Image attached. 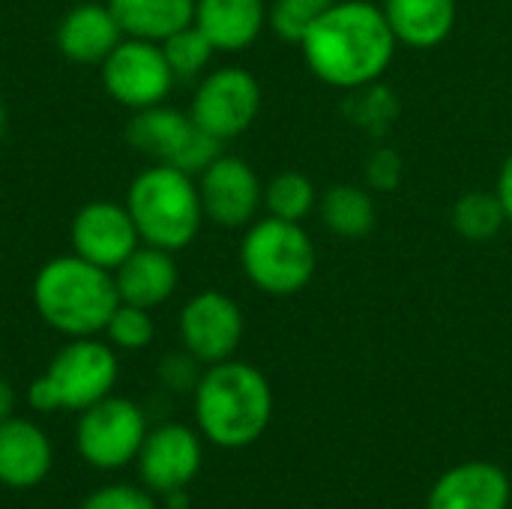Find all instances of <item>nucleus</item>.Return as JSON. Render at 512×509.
<instances>
[{
	"mask_svg": "<svg viewBox=\"0 0 512 509\" xmlns=\"http://www.w3.org/2000/svg\"><path fill=\"white\" fill-rule=\"evenodd\" d=\"M114 282H117L120 303L156 309L177 291L174 252L144 243L114 270Z\"/></svg>",
	"mask_w": 512,
	"mask_h": 509,
	"instance_id": "dca6fc26",
	"label": "nucleus"
},
{
	"mask_svg": "<svg viewBox=\"0 0 512 509\" xmlns=\"http://www.w3.org/2000/svg\"><path fill=\"white\" fill-rule=\"evenodd\" d=\"M264 207L285 222H303L318 207V189L303 171H282L264 186Z\"/></svg>",
	"mask_w": 512,
	"mask_h": 509,
	"instance_id": "b1692460",
	"label": "nucleus"
},
{
	"mask_svg": "<svg viewBox=\"0 0 512 509\" xmlns=\"http://www.w3.org/2000/svg\"><path fill=\"white\" fill-rule=\"evenodd\" d=\"M240 267L258 291L270 297H291L312 282L318 249L300 222L267 216L252 222L243 234Z\"/></svg>",
	"mask_w": 512,
	"mask_h": 509,
	"instance_id": "39448f33",
	"label": "nucleus"
},
{
	"mask_svg": "<svg viewBox=\"0 0 512 509\" xmlns=\"http://www.w3.org/2000/svg\"><path fill=\"white\" fill-rule=\"evenodd\" d=\"M201 471V441L192 429L168 423L147 432L138 453V474L147 489L171 495L186 489Z\"/></svg>",
	"mask_w": 512,
	"mask_h": 509,
	"instance_id": "ddd939ff",
	"label": "nucleus"
},
{
	"mask_svg": "<svg viewBox=\"0 0 512 509\" xmlns=\"http://www.w3.org/2000/svg\"><path fill=\"white\" fill-rule=\"evenodd\" d=\"M60 411H87L90 405L111 396L117 384V357L105 342L93 336L75 339L57 351L45 372Z\"/></svg>",
	"mask_w": 512,
	"mask_h": 509,
	"instance_id": "1a4fd4ad",
	"label": "nucleus"
},
{
	"mask_svg": "<svg viewBox=\"0 0 512 509\" xmlns=\"http://www.w3.org/2000/svg\"><path fill=\"white\" fill-rule=\"evenodd\" d=\"M192 132H195V120L189 114L159 102V105L135 111V117L126 126V141L138 153H144L156 162L174 165L180 159L183 147L189 144Z\"/></svg>",
	"mask_w": 512,
	"mask_h": 509,
	"instance_id": "6ab92c4d",
	"label": "nucleus"
},
{
	"mask_svg": "<svg viewBox=\"0 0 512 509\" xmlns=\"http://www.w3.org/2000/svg\"><path fill=\"white\" fill-rule=\"evenodd\" d=\"M498 198L504 204V213H507V222L512 225V153L504 159L501 165V174H498Z\"/></svg>",
	"mask_w": 512,
	"mask_h": 509,
	"instance_id": "473e14b6",
	"label": "nucleus"
},
{
	"mask_svg": "<svg viewBox=\"0 0 512 509\" xmlns=\"http://www.w3.org/2000/svg\"><path fill=\"white\" fill-rule=\"evenodd\" d=\"M387 24L396 42L411 48H435L456 27V0H384Z\"/></svg>",
	"mask_w": 512,
	"mask_h": 509,
	"instance_id": "aec40b11",
	"label": "nucleus"
},
{
	"mask_svg": "<svg viewBox=\"0 0 512 509\" xmlns=\"http://www.w3.org/2000/svg\"><path fill=\"white\" fill-rule=\"evenodd\" d=\"M402 156L393 147H378L366 159V183L372 192H393L402 183Z\"/></svg>",
	"mask_w": 512,
	"mask_h": 509,
	"instance_id": "c85d7f7f",
	"label": "nucleus"
},
{
	"mask_svg": "<svg viewBox=\"0 0 512 509\" xmlns=\"http://www.w3.org/2000/svg\"><path fill=\"white\" fill-rule=\"evenodd\" d=\"M33 306L39 318L63 336L87 339L105 333L120 306L114 273L78 255H60L42 264L33 279Z\"/></svg>",
	"mask_w": 512,
	"mask_h": 509,
	"instance_id": "7ed1b4c3",
	"label": "nucleus"
},
{
	"mask_svg": "<svg viewBox=\"0 0 512 509\" xmlns=\"http://www.w3.org/2000/svg\"><path fill=\"white\" fill-rule=\"evenodd\" d=\"M504 225H507V213H504L498 192L474 189V192H465L453 204V228L459 237L471 243H486L498 237Z\"/></svg>",
	"mask_w": 512,
	"mask_h": 509,
	"instance_id": "5701e85b",
	"label": "nucleus"
},
{
	"mask_svg": "<svg viewBox=\"0 0 512 509\" xmlns=\"http://www.w3.org/2000/svg\"><path fill=\"white\" fill-rule=\"evenodd\" d=\"M72 246L75 255L105 267V270H117L141 243V234L129 216L126 207L114 204V201H93L84 204L75 219H72Z\"/></svg>",
	"mask_w": 512,
	"mask_h": 509,
	"instance_id": "f8f14e48",
	"label": "nucleus"
},
{
	"mask_svg": "<svg viewBox=\"0 0 512 509\" xmlns=\"http://www.w3.org/2000/svg\"><path fill=\"white\" fill-rule=\"evenodd\" d=\"M123 36L165 42L171 33L195 24V0H108Z\"/></svg>",
	"mask_w": 512,
	"mask_h": 509,
	"instance_id": "412c9836",
	"label": "nucleus"
},
{
	"mask_svg": "<svg viewBox=\"0 0 512 509\" xmlns=\"http://www.w3.org/2000/svg\"><path fill=\"white\" fill-rule=\"evenodd\" d=\"M204 219L222 228H246L264 204V186L255 168L240 156H219L198 174Z\"/></svg>",
	"mask_w": 512,
	"mask_h": 509,
	"instance_id": "9d476101",
	"label": "nucleus"
},
{
	"mask_svg": "<svg viewBox=\"0 0 512 509\" xmlns=\"http://www.w3.org/2000/svg\"><path fill=\"white\" fill-rule=\"evenodd\" d=\"M162 45V54H165V60H168V66H171V72H174V78L177 81H186V78H195V75H201L207 66H210V60H213V42L201 33V27H195V24H189V27H183V30H177V33H171L165 42H159Z\"/></svg>",
	"mask_w": 512,
	"mask_h": 509,
	"instance_id": "393cba45",
	"label": "nucleus"
},
{
	"mask_svg": "<svg viewBox=\"0 0 512 509\" xmlns=\"http://www.w3.org/2000/svg\"><path fill=\"white\" fill-rule=\"evenodd\" d=\"M12 408H15V390H12V384L0 375V423L12 417Z\"/></svg>",
	"mask_w": 512,
	"mask_h": 509,
	"instance_id": "72a5a7b5",
	"label": "nucleus"
},
{
	"mask_svg": "<svg viewBox=\"0 0 512 509\" xmlns=\"http://www.w3.org/2000/svg\"><path fill=\"white\" fill-rule=\"evenodd\" d=\"M267 24V0H195V27L216 51L249 48Z\"/></svg>",
	"mask_w": 512,
	"mask_h": 509,
	"instance_id": "a211bd4d",
	"label": "nucleus"
},
{
	"mask_svg": "<svg viewBox=\"0 0 512 509\" xmlns=\"http://www.w3.org/2000/svg\"><path fill=\"white\" fill-rule=\"evenodd\" d=\"M354 93H360L351 102V108H348V114L354 117V123L363 126V129H369V132H375V135L387 132L390 123L396 120V96L390 90H384L381 81L378 84H369V87H360Z\"/></svg>",
	"mask_w": 512,
	"mask_h": 509,
	"instance_id": "cd10ccee",
	"label": "nucleus"
},
{
	"mask_svg": "<svg viewBox=\"0 0 512 509\" xmlns=\"http://www.w3.org/2000/svg\"><path fill=\"white\" fill-rule=\"evenodd\" d=\"M27 402H30V408H33V411H39V414L60 411L57 396H54V390H51V384H48V378H45V375H39V378L30 384V390H27Z\"/></svg>",
	"mask_w": 512,
	"mask_h": 509,
	"instance_id": "2f4dec72",
	"label": "nucleus"
},
{
	"mask_svg": "<svg viewBox=\"0 0 512 509\" xmlns=\"http://www.w3.org/2000/svg\"><path fill=\"white\" fill-rule=\"evenodd\" d=\"M51 441L30 423L9 417L0 423V483L9 489H33L51 471Z\"/></svg>",
	"mask_w": 512,
	"mask_h": 509,
	"instance_id": "2eb2a0df",
	"label": "nucleus"
},
{
	"mask_svg": "<svg viewBox=\"0 0 512 509\" xmlns=\"http://www.w3.org/2000/svg\"><path fill=\"white\" fill-rule=\"evenodd\" d=\"M396 45L384 9L366 0L333 3L300 42L312 75L339 90L378 84L396 57Z\"/></svg>",
	"mask_w": 512,
	"mask_h": 509,
	"instance_id": "f257e3e1",
	"label": "nucleus"
},
{
	"mask_svg": "<svg viewBox=\"0 0 512 509\" xmlns=\"http://www.w3.org/2000/svg\"><path fill=\"white\" fill-rule=\"evenodd\" d=\"M270 417L273 390L249 363H213L195 384V420L216 447L240 450L255 444L267 432Z\"/></svg>",
	"mask_w": 512,
	"mask_h": 509,
	"instance_id": "f03ea898",
	"label": "nucleus"
},
{
	"mask_svg": "<svg viewBox=\"0 0 512 509\" xmlns=\"http://www.w3.org/2000/svg\"><path fill=\"white\" fill-rule=\"evenodd\" d=\"M81 509H156L153 498L135 486L117 483V486H105L99 492H93Z\"/></svg>",
	"mask_w": 512,
	"mask_h": 509,
	"instance_id": "c756f323",
	"label": "nucleus"
},
{
	"mask_svg": "<svg viewBox=\"0 0 512 509\" xmlns=\"http://www.w3.org/2000/svg\"><path fill=\"white\" fill-rule=\"evenodd\" d=\"M192 363H195V357H192L189 351H186V357H168V360L162 363V381L171 384L174 390H186V387L195 381ZM195 384H198V381H195Z\"/></svg>",
	"mask_w": 512,
	"mask_h": 509,
	"instance_id": "7c9ffc66",
	"label": "nucleus"
},
{
	"mask_svg": "<svg viewBox=\"0 0 512 509\" xmlns=\"http://www.w3.org/2000/svg\"><path fill=\"white\" fill-rule=\"evenodd\" d=\"M321 219L336 237H345V240L366 237L378 222L372 189L351 186V183L330 186L321 198Z\"/></svg>",
	"mask_w": 512,
	"mask_h": 509,
	"instance_id": "4be33fe9",
	"label": "nucleus"
},
{
	"mask_svg": "<svg viewBox=\"0 0 512 509\" xmlns=\"http://www.w3.org/2000/svg\"><path fill=\"white\" fill-rule=\"evenodd\" d=\"M258 111H261L258 78L249 69L222 66L198 84L189 117L219 141H231L255 123Z\"/></svg>",
	"mask_w": 512,
	"mask_h": 509,
	"instance_id": "6e6552de",
	"label": "nucleus"
},
{
	"mask_svg": "<svg viewBox=\"0 0 512 509\" xmlns=\"http://www.w3.org/2000/svg\"><path fill=\"white\" fill-rule=\"evenodd\" d=\"M153 318H150V309H141V306H132V303H120L114 309V315L108 318L105 324V336L114 348H123V351H141L153 342Z\"/></svg>",
	"mask_w": 512,
	"mask_h": 509,
	"instance_id": "bb28decb",
	"label": "nucleus"
},
{
	"mask_svg": "<svg viewBox=\"0 0 512 509\" xmlns=\"http://www.w3.org/2000/svg\"><path fill=\"white\" fill-rule=\"evenodd\" d=\"M126 210L141 234V243L165 252L186 249L204 222L195 177L165 162H156L132 180Z\"/></svg>",
	"mask_w": 512,
	"mask_h": 509,
	"instance_id": "20e7f679",
	"label": "nucleus"
},
{
	"mask_svg": "<svg viewBox=\"0 0 512 509\" xmlns=\"http://www.w3.org/2000/svg\"><path fill=\"white\" fill-rule=\"evenodd\" d=\"M333 3L339 0H276L270 9H267V21L273 27V33L285 42H303L306 30L312 27V21L330 9Z\"/></svg>",
	"mask_w": 512,
	"mask_h": 509,
	"instance_id": "a878e982",
	"label": "nucleus"
},
{
	"mask_svg": "<svg viewBox=\"0 0 512 509\" xmlns=\"http://www.w3.org/2000/svg\"><path fill=\"white\" fill-rule=\"evenodd\" d=\"M174 81L177 78L159 42L129 36L102 60V84L108 96L132 111L165 102Z\"/></svg>",
	"mask_w": 512,
	"mask_h": 509,
	"instance_id": "0eeeda50",
	"label": "nucleus"
},
{
	"mask_svg": "<svg viewBox=\"0 0 512 509\" xmlns=\"http://www.w3.org/2000/svg\"><path fill=\"white\" fill-rule=\"evenodd\" d=\"M180 339L198 363L231 360L243 339V312L228 294L201 291L180 312Z\"/></svg>",
	"mask_w": 512,
	"mask_h": 509,
	"instance_id": "9b49d317",
	"label": "nucleus"
},
{
	"mask_svg": "<svg viewBox=\"0 0 512 509\" xmlns=\"http://www.w3.org/2000/svg\"><path fill=\"white\" fill-rule=\"evenodd\" d=\"M147 438V420L141 408L120 396H105L102 402L81 411L75 444L87 465L114 471L138 459Z\"/></svg>",
	"mask_w": 512,
	"mask_h": 509,
	"instance_id": "423d86ee",
	"label": "nucleus"
},
{
	"mask_svg": "<svg viewBox=\"0 0 512 509\" xmlns=\"http://www.w3.org/2000/svg\"><path fill=\"white\" fill-rule=\"evenodd\" d=\"M510 480L498 465L465 462L450 468L429 495V509H507Z\"/></svg>",
	"mask_w": 512,
	"mask_h": 509,
	"instance_id": "4468645a",
	"label": "nucleus"
},
{
	"mask_svg": "<svg viewBox=\"0 0 512 509\" xmlns=\"http://www.w3.org/2000/svg\"><path fill=\"white\" fill-rule=\"evenodd\" d=\"M123 42V30L108 3H78L57 27V48L75 63H102Z\"/></svg>",
	"mask_w": 512,
	"mask_h": 509,
	"instance_id": "f3484780",
	"label": "nucleus"
}]
</instances>
